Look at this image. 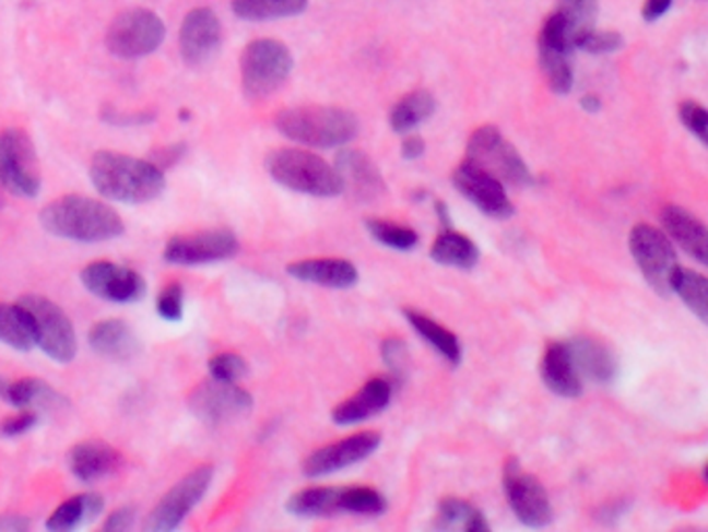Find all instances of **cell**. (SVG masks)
<instances>
[{"label":"cell","instance_id":"cell-1","mask_svg":"<svg viewBox=\"0 0 708 532\" xmlns=\"http://www.w3.org/2000/svg\"><path fill=\"white\" fill-rule=\"evenodd\" d=\"M90 179L96 192L121 204H146L167 188L165 170L152 161L101 150L90 163Z\"/></svg>","mask_w":708,"mask_h":532},{"label":"cell","instance_id":"cell-2","mask_svg":"<svg viewBox=\"0 0 708 532\" xmlns=\"http://www.w3.org/2000/svg\"><path fill=\"white\" fill-rule=\"evenodd\" d=\"M40 223L48 234L82 244H101L126 234V223L113 206L78 193L46 204Z\"/></svg>","mask_w":708,"mask_h":532},{"label":"cell","instance_id":"cell-3","mask_svg":"<svg viewBox=\"0 0 708 532\" xmlns=\"http://www.w3.org/2000/svg\"><path fill=\"white\" fill-rule=\"evenodd\" d=\"M274 126L285 138L312 149L345 146L357 133V119L352 110L320 105L285 108L276 115Z\"/></svg>","mask_w":708,"mask_h":532},{"label":"cell","instance_id":"cell-4","mask_svg":"<svg viewBox=\"0 0 708 532\" xmlns=\"http://www.w3.org/2000/svg\"><path fill=\"white\" fill-rule=\"evenodd\" d=\"M267 170L279 186L293 192L316 198H337L343 193L334 167L308 150H274L267 158Z\"/></svg>","mask_w":708,"mask_h":532},{"label":"cell","instance_id":"cell-5","mask_svg":"<svg viewBox=\"0 0 708 532\" xmlns=\"http://www.w3.org/2000/svg\"><path fill=\"white\" fill-rule=\"evenodd\" d=\"M465 161L499 179L503 186L523 188L534 184L520 152L503 138L495 126H482L470 135Z\"/></svg>","mask_w":708,"mask_h":532},{"label":"cell","instance_id":"cell-6","mask_svg":"<svg viewBox=\"0 0 708 532\" xmlns=\"http://www.w3.org/2000/svg\"><path fill=\"white\" fill-rule=\"evenodd\" d=\"M292 69V52L285 44L271 38L253 40L241 55L244 94L251 101L271 96L272 92L287 82Z\"/></svg>","mask_w":708,"mask_h":532},{"label":"cell","instance_id":"cell-7","mask_svg":"<svg viewBox=\"0 0 708 532\" xmlns=\"http://www.w3.org/2000/svg\"><path fill=\"white\" fill-rule=\"evenodd\" d=\"M0 184L7 192L32 200L43 188L40 161L32 138L17 128L0 131Z\"/></svg>","mask_w":708,"mask_h":532},{"label":"cell","instance_id":"cell-8","mask_svg":"<svg viewBox=\"0 0 708 532\" xmlns=\"http://www.w3.org/2000/svg\"><path fill=\"white\" fill-rule=\"evenodd\" d=\"M20 304L30 312L36 345L55 363H71L78 354V335L63 308L44 296H23Z\"/></svg>","mask_w":708,"mask_h":532},{"label":"cell","instance_id":"cell-9","mask_svg":"<svg viewBox=\"0 0 708 532\" xmlns=\"http://www.w3.org/2000/svg\"><path fill=\"white\" fill-rule=\"evenodd\" d=\"M165 23L148 9H129L117 15L106 32V48L119 59H142L165 43Z\"/></svg>","mask_w":708,"mask_h":532},{"label":"cell","instance_id":"cell-10","mask_svg":"<svg viewBox=\"0 0 708 532\" xmlns=\"http://www.w3.org/2000/svg\"><path fill=\"white\" fill-rule=\"evenodd\" d=\"M214 478V469L210 464L191 470L173 489H168L156 508L148 513L144 522L146 532H170L179 529L189 511L193 510L204 495L209 493Z\"/></svg>","mask_w":708,"mask_h":532},{"label":"cell","instance_id":"cell-11","mask_svg":"<svg viewBox=\"0 0 708 532\" xmlns=\"http://www.w3.org/2000/svg\"><path fill=\"white\" fill-rule=\"evenodd\" d=\"M629 250L648 285L666 298L671 294L669 281L677 267L673 241L657 227L642 223L629 234Z\"/></svg>","mask_w":708,"mask_h":532},{"label":"cell","instance_id":"cell-12","mask_svg":"<svg viewBox=\"0 0 708 532\" xmlns=\"http://www.w3.org/2000/svg\"><path fill=\"white\" fill-rule=\"evenodd\" d=\"M503 489L509 508L518 516L521 524L530 529H542L553 522V506L541 481L523 472L516 458H509L503 470Z\"/></svg>","mask_w":708,"mask_h":532},{"label":"cell","instance_id":"cell-13","mask_svg":"<svg viewBox=\"0 0 708 532\" xmlns=\"http://www.w3.org/2000/svg\"><path fill=\"white\" fill-rule=\"evenodd\" d=\"M188 407L198 421L221 426L246 416L253 407V398L237 383L210 379L189 393Z\"/></svg>","mask_w":708,"mask_h":532},{"label":"cell","instance_id":"cell-14","mask_svg":"<svg viewBox=\"0 0 708 532\" xmlns=\"http://www.w3.org/2000/svg\"><path fill=\"white\" fill-rule=\"evenodd\" d=\"M239 252L237 237L227 229L177 235L165 246V260L179 267H200L229 260Z\"/></svg>","mask_w":708,"mask_h":532},{"label":"cell","instance_id":"cell-15","mask_svg":"<svg viewBox=\"0 0 708 532\" xmlns=\"http://www.w3.org/2000/svg\"><path fill=\"white\" fill-rule=\"evenodd\" d=\"M82 283L96 298L115 304H131L146 296V281L138 271L108 260L90 262L82 271Z\"/></svg>","mask_w":708,"mask_h":532},{"label":"cell","instance_id":"cell-16","mask_svg":"<svg viewBox=\"0 0 708 532\" xmlns=\"http://www.w3.org/2000/svg\"><path fill=\"white\" fill-rule=\"evenodd\" d=\"M223 25L216 13L206 7L189 11L179 29L181 59L189 67L209 64L221 50Z\"/></svg>","mask_w":708,"mask_h":532},{"label":"cell","instance_id":"cell-17","mask_svg":"<svg viewBox=\"0 0 708 532\" xmlns=\"http://www.w3.org/2000/svg\"><path fill=\"white\" fill-rule=\"evenodd\" d=\"M453 186L461 196H465L476 209L491 218H509L516 213L505 186L486 170L463 161L453 173Z\"/></svg>","mask_w":708,"mask_h":532},{"label":"cell","instance_id":"cell-18","mask_svg":"<svg viewBox=\"0 0 708 532\" xmlns=\"http://www.w3.org/2000/svg\"><path fill=\"white\" fill-rule=\"evenodd\" d=\"M380 448V435L375 430L355 433L331 446L316 449L304 462V474L310 478H318L324 474H333L337 470L350 469L357 462L370 458L376 449Z\"/></svg>","mask_w":708,"mask_h":532},{"label":"cell","instance_id":"cell-19","mask_svg":"<svg viewBox=\"0 0 708 532\" xmlns=\"http://www.w3.org/2000/svg\"><path fill=\"white\" fill-rule=\"evenodd\" d=\"M334 170L343 193L352 196L355 202H375L387 190L382 173L362 150H341L334 158Z\"/></svg>","mask_w":708,"mask_h":532},{"label":"cell","instance_id":"cell-20","mask_svg":"<svg viewBox=\"0 0 708 532\" xmlns=\"http://www.w3.org/2000/svg\"><path fill=\"white\" fill-rule=\"evenodd\" d=\"M67 466L82 483H98L123 466V456L110 444L101 439H87L69 449Z\"/></svg>","mask_w":708,"mask_h":532},{"label":"cell","instance_id":"cell-21","mask_svg":"<svg viewBox=\"0 0 708 532\" xmlns=\"http://www.w3.org/2000/svg\"><path fill=\"white\" fill-rule=\"evenodd\" d=\"M571 363L576 366L578 375L597 385H611L617 379L620 363L613 350L597 338L578 335L574 340L565 341Z\"/></svg>","mask_w":708,"mask_h":532},{"label":"cell","instance_id":"cell-22","mask_svg":"<svg viewBox=\"0 0 708 532\" xmlns=\"http://www.w3.org/2000/svg\"><path fill=\"white\" fill-rule=\"evenodd\" d=\"M393 398V383L385 377H376L364 385L352 398L337 405L333 410L334 425L350 426L364 423L380 414Z\"/></svg>","mask_w":708,"mask_h":532},{"label":"cell","instance_id":"cell-23","mask_svg":"<svg viewBox=\"0 0 708 532\" xmlns=\"http://www.w3.org/2000/svg\"><path fill=\"white\" fill-rule=\"evenodd\" d=\"M541 377L542 383L559 398L576 400L582 395L583 379L571 363L565 341L551 343L546 347L541 360Z\"/></svg>","mask_w":708,"mask_h":532},{"label":"cell","instance_id":"cell-24","mask_svg":"<svg viewBox=\"0 0 708 532\" xmlns=\"http://www.w3.org/2000/svg\"><path fill=\"white\" fill-rule=\"evenodd\" d=\"M87 343L98 356H105L115 363L131 360L140 350L133 329L121 319L96 322L87 333Z\"/></svg>","mask_w":708,"mask_h":532},{"label":"cell","instance_id":"cell-25","mask_svg":"<svg viewBox=\"0 0 708 532\" xmlns=\"http://www.w3.org/2000/svg\"><path fill=\"white\" fill-rule=\"evenodd\" d=\"M287 273L299 281L333 289H347L357 283V269L343 258L299 260L287 267Z\"/></svg>","mask_w":708,"mask_h":532},{"label":"cell","instance_id":"cell-26","mask_svg":"<svg viewBox=\"0 0 708 532\" xmlns=\"http://www.w3.org/2000/svg\"><path fill=\"white\" fill-rule=\"evenodd\" d=\"M666 237L673 239L682 250L696 258L700 264H707V227L694 214L682 206H665L661 213Z\"/></svg>","mask_w":708,"mask_h":532},{"label":"cell","instance_id":"cell-27","mask_svg":"<svg viewBox=\"0 0 708 532\" xmlns=\"http://www.w3.org/2000/svg\"><path fill=\"white\" fill-rule=\"evenodd\" d=\"M105 510V499L98 493L75 495L63 501L46 520V529L52 532H69L94 522Z\"/></svg>","mask_w":708,"mask_h":532},{"label":"cell","instance_id":"cell-28","mask_svg":"<svg viewBox=\"0 0 708 532\" xmlns=\"http://www.w3.org/2000/svg\"><path fill=\"white\" fill-rule=\"evenodd\" d=\"M0 398L15 407H44L57 410L64 407L67 400L40 379L25 377L20 381H0Z\"/></svg>","mask_w":708,"mask_h":532},{"label":"cell","instance_id":"cell-29","mask_svg":"<svg viewBox=\"0 0 708 532\" xmlns=\"http://www.w3.org/2000/svg\"><path fill=\"white\" fill-rule=\"evenodd\" d=\"M437 110V101L430 92L416 90L403 96L389 113V126L401 135L412 133L414 129L426 123Z\"/></svg>","mask_w":708,"mask_h":532},{"label":"cell","instance_id":"cell-30","mask_svg":"<svg viewBox=\"0 0 708 532\" xmlns=\"http://www.w3.org/2000/svg\"><path fill=\"white\" fill-rule=\"evenodd\" d=\"M555 13L562 17L569 48L576 50L580 48L586 34L594 29L599 0H557Z\"/></svg>","mask_w":708,"mask_h":532},{"label":"cell","instance_id":"cell-31","mask_svg":"<svg viewBox=\"0 0 708 532\" xmlns=\"http://www.w3.org/2000/svg\"><path fill=\"white\" fill-rule=\"evenodd\" d=\"M435 527L440 531H491V524L486 522L484 513L479 508H474L472 504L458 499V497L440 499L437 516H435Z\"/></svg>","mask_w":708,"mask_h":532},{"label":"cell","instance_id":"cell-32","mask_svg":"<svg viewBox=\"0 0 708 532\" xmlns=\"http://www.w3.org/2000/svg\"><path fill=\"white\" fill-rule=\"evenodd\" d=\"M433 260L442 267H456V269H472L480 260L479 246L458 232L442 229L430 248Z\"/></svg>","mask_w":708,"mask_h":532},{"label":"cell","instance_id":"cell-33","mask_svg":"<svg viewBox=\"0 0 708 532\" xmlns=\"http://www.w3.org/2000/svg\"><path fill=\"white\" fill-rule=\"evenodd\" d=\"M405 319L416 329L417 335L424 341H428L438 356L453 366L461 364V341L451 333L447 327L438 324L437 320L430 319L428 315H422L416 310H405Z\"/></svg>","mask_w":708,"mask_h":532},{"label":"cell","instance_id":"cell-34","mask_svg":"<svg viewBox=\"0 0 708 532\" xmlns=\"http://www.w3.org/2000/svg\"><path fill=\"white\" fill-rule=\"evenodd\" d=\"M343 487H310L297 490L287 501V511L299 518H327L341 513Z\"/></svg>","mask_w":708,"mask_h":532},{"label":"cell","instance_id":"cell-35","mask_svg":"<svg viewBox=\"0 0 708 532\" xmlns=\"http://www.w3.org/2000/svg\"><path fill=\"white\" fill-rule=\"evenodd\" d=\"M231 9L244 22H272L304 13L308 0H231Z\"/></svg>","mask_w":708,"mask_h":532},{"label":"cell","instance_id":"cell-36","mask_svg":"<svg viewBox=\"0 0 708 532\" xmlns=\"http://www.w3.org/2000/svg\"><path fill=\"white\" fill-rule=\"evenodd\" d=\"M0 343L27 352L36 345L34 324L22 304H0Z\"/></svg>","mask_w":708,"mask_h":532},{"label":"cell","instance_id":"cell-37","mask_svg":"<svg viewBox=\"0 0 708 532\" xmlns=\"http://www.w3.org/2000/svg\"><path fill=\"white\" fill-rule=\"evenodd\" d=\"M669 289H671V294H677L698 319L707 322L708 299L707 277L705 275L677 264L673 275H671V281H669Z\"/></svg>","mask_w":708,"mask_h":532},{"label":"cell","instance_id":"cell-38","mask_svg":"<svg viewBox=\"0 0 708 532\" xmlns=\"http://www.w3.org/2000/svg\"><path fill=\"white\" fill-rule=\"evenodd\" d=\"M539 57H541V67L546 75L548 87L555 94H569L571 85H574V73H571V64H569V55L562 52L557 48H551L546 44L539 43Z\"/></svg>","mask_w":708,"mask_h":532},{"label":"cell","instance_id":"cell-39","mask_svg":"<svg viewBox=\"0 0 708 532\" xmlns=\"http://www.w3.org/2000/svg\"><path fill=\"white\" fill-rule=\"evenodd\" d=\"M366 229H368V234L375 237L376 241H380L387 248L399 250V252L414 250L417 246L416 232L410 229V227L397 225V223L370 218V221H366Z\"/></svg>","mask_w":708,"mask_h":532},{"label":"cell","instance_id":"cell-40","mask_svg":"<svg viewBox=\"0 0 708 532\" xmlns=\"http://www.w3.org/2000/svg\"><path fill=\"white\" fill-rule=\"evenodd\" d=\"M341 511L362 513V516H380L387 511V499L370 487H343Z\"/></svg>","mask_w":708,"mask_h":532},{"label":"cell","instance_id":"cell-41","mask_svg":"<svg viewBox=\"0 0 708 532\" xmlns=\"http://www.w3.org/2000/svg\"><path fill=\"white\" fill-rule=\"evenodd\" d=\"M210 377L225 383H239L248 375V363L233 352L212 356L209 363Z\"/></svg>","mask_w":708,"mask_h":532},{"label":"cell","instance_id":"cell-42","mask_svg":"<svg viewBox=\"0 0 708 532\" xmlns=\"http://www.w3.org/2000/svg\"><path fill=\"white\" fill-rule=\"evenodd\" d=\"M184 304H186L184 287L179 283H168L167 287L158 294L156 310L163 319L179 322L184 317Z\"/></svg>","mask_w":708,"mask_h":532},{"label":"cell","instance_id":"cell-43","mask_svg":"<svg viewBox=\"0 0 708 532\" xmlns=\"http://www.w3.org/2000/svg\"><path fill=\"white\" fill-rule=\"evenodd\" d=\"M680 119L686 126L687 131H692L703 144L707 142L708 113L703 105H698L694 101L682 103V107H680Z\"/></svg>","mask_w":708,"mask_h":532},{"label":"cell","instance_id":"cell-44","mask_svg":"<svg viewBox=\"0 0 708 532\" xmlns=\"http://www.w3.org/2000/svg\"><path fill=\"white\" fill-rule=\"evenodd\" d=\"M622 46H624V38L617 32H599V29L586 34V38L580 44V48L590 55H609L620 50Z\"/></svg>","mask_w":708,"mask_h":532},{"label":"cell","instance_id":"cell-45","mask_svg":"<svg viewBox=\"0 0 708 532\" xmlns=\"http://www.w3.org/2000/svg\"><path fill=\"white\" fill-rule=\"evenodd\" d=\"M380 354H382V360L385 364L396 373V375H401L403 368H405V360H408V350H405V343L397 338H389V340L382 343L380 347Z\"/></svg>","mask_w":708,"mask_h":532},{"label":"cell","instance_id":"cell-46","mask_svg":"<svg viewBox=\"0 0 708 532\" xmlns=\"http://www.w3.org/2000/svg\"><path fill=\"white\" fill-rule=\"evenodd\" d=\"M36 423H38V416L32 410H25L15 416H9L4 423H0V435L2 437H20V435H25L30 428H34Z\"/></svg>","mask_w":708,"mask_h":532},{"label":"cell","instance_id":"cell-47","mask_svg":"<svg viewBox=\"0 0 708 532\" xmlns=\"http://www.w3.org/2000/svg\"><path fill=\"white\" fill-rule=\"evenodd\" d=\"M103 119L113 126H142L154 121V113H121V110L105 108Z\"/></svg>","mask_w":708,"mask_h":532},{"label":"cell","instance_id":"cell-48","mask_svg":"<svg viewBox=\"0 0 708 532\" xmlns=\"http://www.w3.org/2000/svg\"><path fill=\"white\" fill-rule=\"evenodd\" d=\"M135 516L138 511L133 508H119V510L110 511V516L106 518L105 529L106 532H127L133 529L135 524Z\"/></svg>","mask_w":708,"mask_h":532},{"label":"cell","instance_id":"cell-49","mask_svg":"<svg viewBox=\"0 0 708 532\" xmlns=\"http://www.w3.org/2000/svg\"><path fill=\"white\" fill-rule=\"evenodd\" d=\"M424 150H426L424 140L420 135H414V133H408V138L401 144V154H403L405 161H416L424 154Z\"/></svg>","mask_w":708,"mask_h":532},{"label":"cell","instance_id":"cell-50","mask_svg":"<svg viewBox=\"0 0 708 532\" xmlns=\"http://www.w3.org/2000/svg\"><path fill=\"white\" fill-rule=\"evenodd\" d=\"M669 7H671V0H646L642 15H645L646 22H657L665 15Z\"/></svg>","mask_w":708,"mask_h":532},{"label":"cell","instance_id":"cell-51","mask_svg":"<svg viewBox=\"0 0 708 532\" xmlns=\"http://www.w3.org/2000/svg\"><path fill=\"white\" fill-rule=\"evenodd\" d=\"M30 529V520L15 513L0 516V532H23Z\"/></svg>","mask_w":708,"mask_h":532},{"label":"cell","instance_id":"cell-52","mask_svg":"<svg viewBox=\"0 0 708 532\" xmlns=\"http://www.w3.org/2000/svg\"><path fill=\"white\" fill-rule=\"evenodd\" d=\"M435 211H437L438 221L442 223V227L447 229L451 225V214H449V206L442 202V200H437L435 202Z\"/></svg>","mask_w":708,"mask_h":532},{"label":"cell","instance_id":"cell-53","mask_svg":"<svg viewBox=\"0 0 708 532\" xmlns=\"http://www.w3.org/2000/svg\"><path fill=\"white\" fill-rule=\"evenodd\" d=\"M580 103H582L583 110H588V113H599L601 110L599 96H583Z\"/></svg>","mask_w":708,"mask_h":532},{"label":"cell","instance_id":"cell-54","mask_svg":"<svg viewBox=\"0 0 708 532\" xmlns=\"http://www.w3.org/2000/svg\"><path fill=\"white\" fill-rule=\"evenodd\" d=\"M2 190H4V188H2V184H0V209L4 206V196H2Z\"/></svg>","mask_w":708,"mask_h":532}]
</instances>
